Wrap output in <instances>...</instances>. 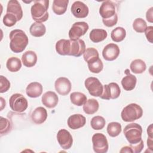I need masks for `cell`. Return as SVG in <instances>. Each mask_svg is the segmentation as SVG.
Instances as JSON below:
<instances>
[{
	"label": "cell",
	"instance_id": "cell-33",
	"mask_svg": "<svg viewBox=\"0 0 153 153\" xmlns=\"http://www.w3.org/2000/svg\"><path fill=\"white\" fill-rule=\"evenodd\" d=\"M121 125L118 122H111L108 124L107 132L111 137H116L121 132Z\"/></svg>",
	"mask_w": 153,
	"mask_h": 153
},
{
	"label": "cell",
	"instance_id": "cell-22",
	"mask_svg": "<svg viewBox=\"0 0 153 153\" xmlns=\"http://www.w3.org/2000/svg\"><path fill=\"white\" fill-rule=\"evenodd\" d=\"M136 77L130 73L127 74V75L123 77L121 80V85L123 88L126 91L133 90L136 87Z\"/></svg>",
	"mask_w": 153,
	"mask_h": 153
},
{
	"label": "cell",
	"instance_id": "cell-5",
	"mask_svg": "<svg viewBox=\"0 0 153 153\" xmlns=\"http://www.w3.org/2000/svg\"><path fill=\"white\" fill-rule=\"evenodd\" d=\"M9 104L11 109L17 112H24L28 106L27 99L20 93H15L11 95L9 99Z\"/></svg>",
	"mask_w": 153,
	"mask_h": 153
},
{
	"label": "cell",
	"instance_id": "cell-31",
	"mask_svg": "<svg viewBox=\"0 0 153 153\" xmlns=\"http://www.w3.org/2000/svg\"><path fill=\"white\" fill-rule=\"evenodd\" d=\"M126 36V31L123 27H117L114 29L111 34V37L114 42H120L124 39Z\"/></svg>",
	"mask_w": 153,
	"mask_h": 153
},
{
	"label": "cell",
	"instance_id": "cell-2",
	"mask_svg": "<svg viewBox=\"0 0 153 153\" xmlns=\"http://www.w3.org/2000/svg\"><path fill=\"white\" fill-rule=\"evenodd\" d=\"M48 7V0L35 1L30 9L31 16L33 20L38 23H42L47 21L49 17L47 11Z\"/></svg>",
	"mask_w": 153,
	"mask_h": 153
},
{
	"label": "cell",
	"instance_id": "cell-17",
	"mask_svg": "<svg viewBox=\"0 0 153 153\" xmlns=\"http://www.w3.org/2000/svg\"><path fill=\"white\" fill-rule=\"evenodd\" d=\"M43 105L48 108H53L56 106L59 102V98L57 94L51 91L45 92L41 98Z\"/></svg>",
	"mask_w": 153,
	"mask_h": 153
},
{
	"label": "cell",
	"instance_id": "cell-8",
	"mask_svg": "<svg viewBox=\"0 0 153 153\" xmlns=\"http://www.w3.org/2000/svg\"><path fill=\"white\" fill-rule=\"evenodd\" d=\"M88 25L85 22H77L74 23L69 31V37L71 40L78 39L84 35L88 30Z\"/></svg>",
	"mask_w": 153,
	"mask_h": 153
},
{
	"label": "cell",
	"instance_id": "cell-40",
	"mask_svg": "<svg viewBox=\"0 0 153 153\" xmlns=\"http://www.w3.org/2000/svg\"><path fill=\"white\" fill-rule=\"evenodd\" d=\"M102 22L103 24L107 27H112L115 25L118 22V16L115 14L112 17L107 19H102Z\"/></svg>",
	"mask_w": 153,
	"mask_h": 153
},
{
	"label": "cell",
	"instance_id": "cell-14",
	"mask_svg": "<svg viewBox=\"0 0 153 153\" xmlns=\"http://www.w3.org/2000/svg\"><path fill=\"white\" fill-rule=\"evenodd\" d=\"M54 87L56 91L62 96H65L69 93L71 90V81L65 77H60L57 78L54 83Z\"/></svg>",
	"mask_w": 153,
	"mask_h": 153
},
{
	"label": "cell",
	"instance_id": "cell-35",
	"mask_svg": "<svg viewBox=\"0 0 153 153\" xmlns=\"http://www.w3.org/2000/svg\"><path fill=\"white\" fill-rule=\"evenodd\" d=\"M147 27L146 22L142 18L136 19L133 23V28L138 33H143Z\"/></svg>",
	"mask_w": 153,
	"mask_h": 153
},
{
	"label": "cell",
	"instance_id": "cell-10",
	"mask_svg": "<svg viewBox=\"0 0 153 153\" xmlns=\"http://www.w3.org/2000/svg\"><path fill=\"white\" fill-rule=\"evenodd\" d=\"M57 140L62 148L69 149L72 145L73 138L70 133L66 129H60L57 134Z\"/></svg>",
	"mask_w": 153,
	"mask_h": 153
},
{
	"label": "cell",
	"instance_id": "cell-15",
	"mask_svg": "<svg viewBox=\"0 0 153 153\" xmlns=\"http://www.w3.org/2000/svg\"><path fill=\"white\" fill-rule=\"evenodd\" d=\"M71 10L73 16L79 19L86 17L89 12L87 5L79 1H75L72 4Z\"/></svg>",
	"mask_w": 153,
	"mask_h": 153
},
{
	"label": "cell",
	"instance_id": "cell-16",
	"mask_svg": "<svg viewBox=\"0 0 153 153\" xmlns=\"http://www.w3.org/2000/svg\"><path fill=\"white\" fill-rule=\"evenodd\" d=\"M67 123L69 128L73 130H76L85 126L86 119L82 115L76 114L71 115L68 118Z\"/></svg>",
	"mask_w": 153,
	"mask_h": 153
},
{
	"label": "cell",
	"instance_id": "cell-29",
	"mask_svg": "<svg viewBox=\"0 0 153 153\" xmlns=\"http://www.w3.org/2000/svg\"><path fill=\"white\" fill-rule=\"evenodd\" d=\"M130 69L134 74H139L145 71L146 65L143 60L141 59H135L131 62Z\"/></svg>",
	"mask_w": 153,
	"mask_h": 153
},
{
	"label": "cell",
	"instance_id": "cell-32",
	"mask_svg": "<svg viewBox=\"0 0 153 153\" xmlns=\"http://www.w3.org/2000/svg\"><path fill=\"white\" fill-rule=\"evenodd\" d=\"M70 99L74 105L81 106L84 104L87 100L86 96L81 92H73L70 95Z\"/></svg>",
	"mask_w": 153,
	"mask_h": 153
},
{
	"label": "cell",
	"instance_id": "cell-27",
	"mask_svg": "<svg viewBox=\"0 0 153 153\" xmlns=\"http://www.w3.org/2000/svg\"><path fill=\"white\" fill-rule=\"evenodd\" d=\"M70 39H62L58 41L56 44V50L58 54L62 56L69 54Z\"/></svg>",
	"mask_w": 153,
	"mask_h": 153
},
{
	"label": "cell",
	"instance_id": "cell-34",
	"mask_svg": "<svg viewBox=\"0 0 153 153\" xmlns=\"http://www.w3.org/2000/svg\"><path fill=\"white\" fill-rule=\"evenodd\" d=\"M106 121L103 117L95 116L92 118L90 121V125L93 129L96 130H102L105 126Z\"/></svg>",
	"mask_w": 153,
	"mask_h": 153
},
{
	"label": "cell",
	"instance_id": "cell-39",
	"mask_svg": "<svg viewBox=\"0 0 153 153\" xmlns=\"http://www.w3.org/2000/svg\"><path fill=\"white\" fill-rule=\"evenodd\" d=\"M0 93H3L7 91L10 88V82L7 78L1 75L0 76Z\"/></svg>",
	"mask_w": 153,
	"mask_h": 153
},
{
	"label": "cell",
	"instance_id": "cell-24",
	"mask_svg": "<svg viewBox=\"0 0 153 153\" xmlns=\"http://www.w3.org/2000/svg\"><path fill=\"white\" fill-rule=\"evenodd\" d=\"M99 108V104L97 100L95 99H90L87 100L83 105L84 112L88 115H91L96 113Z\"/></svg>",
	"mask_w": 153,
	"mask_h": 153
},
{
	"label": "cell",
	"instance_id": "cell-19",
	"mask_svg": "<svg viewBox=\"0 0 153 153\" xmlns=\"http://www.w3.org/2000/svg\"><path fill=\"white\" fill-rule=\"evenodd\" d=\"M47 110L39 106L35 109L31 114V120L36 124H41L45 121L47 118Z\"/></svg>",
	"mask_w": 153,
	"mask_h": 153
},
{
	"label": "cell",
	"instance_id": "cell-6",
	"mask_svg": "<svg viewBox=\"0 0 153 153\" xmlns=\"http://www.w3.org/2000/svg\"><path fill=\"white\" fill-rule=\"evenodd\" d=\"M93 148L96 153H105L108 151L109 145L106 137L102 133H97L92 136Z\"/></svg>",
	"mask_w": 153,
	"mask_h": 153
},
{
	"label": "cell",
	"instance_id": "cell-13",
	"mask_svg": "<svg viewBox=\"0 0 153 153\" xmlns=\"http://www.w3.org/2000/svg\"><path fill=\"white\" fill-rule=\"evenodd\" d=\"M120 53L119 47L115 44L110 43L104 47L102 51V56L105 60L113 61L118 57Z\"/></svg>",
	"mask_w": 153,
	"mask_h": 153
},
{
	"label": "cell",
	"instance_id": "cell-45",
	"mask_svg": "<svg viewBox=\"0 0 153 153\" xmlns=\"http://www.w3.org/2000/svg\"><path fill=\"white\" fill-rule=\"evenodd\" d=\"M147 145L149 149H152V137H148L147 140Z\"/></svg>",
	"mask_w": 153,
	"mask_h": 153
},
{
	"label": "cell",
	"instance_id": "cell-9",
	"mask_svg": "<svg viewBox=\"0 0 153 153\" xmlns=\"http://www.w3.org/2000/svg\"><path fill=\"white\" fill-rule=\"evenodd\" d=\"M121 93V90L118 84L111 82L103 85V90L102 94L99 96L105 100L115 99L118 98Z\"/></svg>",
	"mask_w": 153,
	"mask_h": 153
},
{
	"label": "cell",
	"instance_id": "cell-20",
	"mask_svg": "<svg viewBox=\"0 0 153 153\" xmlns=\"http://www.w3.org/2000/svg\"><path fill=\"white\" fill-rule=\"evenodd\" d=\"M42 86L38 82H32L27 85L26 88V94L31 98L40 96L42 93Z\"/></svg>",
	"mask_w": 153,
	"mask_h": 153
},
{
	"label": "cell",
	"instance_id": "cell-38",
	"mask_svg": "<svg viewBox=\"0 0 153 153\" xmlns=\"http://www.w3.org/2000/svg\"><path fill=\"white\" fill-rule=\"evenodd\" d=\"M2 21L4 24L7 27L13 26L18 22L16 17L10 13H6L3 17Z\"/></svg>",
	"mask_w": 153,
	"mask_h": 153
},
{
	"label": "cell",
	"instance_id": "cell-21",
	"mask_svg": "<svg viewBox=\"0 0 153 153\" xmlns=\"http://www.w3.org/2000/svg\"><path fill=\"white\" fill-rule=\"evenodd\" d=\"M37 55L35 52L32 50H29L23 54L22 61L25 66L31 68L35 65L37 62Z\"/></svg>",
	"mask_w": 153,
	"mask_h": 153
},
{
	"label": "cell",
	"instance_id": "cell-36",
	"mask_svg": "<svg viewBox=\"0 0 153 153\" xmlns=\"http://www.w3.org/2000/svg\"><path fill=\"white\" fill-rule=\"evenodd\" d=\"M87 65L89 71L94 74H99L103 68V64L99 58L94 62Z\"/></svg>",
	"mask_w": 153,
	"mask_h": 153
},
{
	"label": "cell",
	"instance_id": "cell-44",
	"mask_svg": "<svg viewBox=\"0 0 153 153\" xmlns=\"http://www.w3.org/2000/svg\"><path fill=\"white\" fill-rule=\"evenodd\" d=\"M120 152L121 153H122V152H131V153H133V150L131 149L130 146H126L123 147Z\"/></svg>",
	"mask_w": 153,
	"mask_h": 153
},
{
	"label": "cell",
	"instance_id": "cell-12",
	"mask_svg": "<svg viewBox=\"0 0 153 153\" xmlns=\"http://www.w3.org/2000/svg\"><path fill=\"white\" fill-rule=\"evenodd\" d=\"M117 7L115 3L111 1H103L99 8V14L103 19H109L116 13Z\"/></svg>",
	"mask_w": 153,
	"mask_h": 153
},
{
	"label": "cell",
	"instance_id": "cell-4",
	"mask_svg": "<svg viewBox=\"0 0 153 153\" xmlns=\"http://www.w3.org/2000/svg\"><path fill=\"white\" fill-rule=\"evenodd\" d=\"M143 115L142 108L136 103H130L125 106L121 113L122 120L125 122H132L139 119Z\"/></svg>",
	"mask_w": 153,
	"mask_h": 153
},
{
	"label": "cell",
	"instance_id": "cell-46",
	"mask_svg": "<svg viewBox=\"0 0 153 153\" xmlns=\"http://www.w3.org/2000/svg\"><path fill=\"white\" fill-rule=\"evenodd\" d=\"M152 125L151 124V125L148 127V128H147L148 135V137H152Z\"/></svg>",
	"mask_w": 153,
	"mask_h": 153
},
{
	"label": "cell",
	"instance_id": "cell-25",
	"mask_svg": "<svg viewBox=\"0 0 153 153\" xmlns=\"http://www.w3.org/2000/svg\"><path fill=\"white\" fill-rule=\"evenodd\" d=\"M107 32L102 29H94L90 33L89 37L90 40L95 43L100 42L107 38Z\"/></svg>",
	"mask_w": 153,
	"mask_h": 153
},
{
	"label": "cell",
	"instance_id": "cell-28",
	"mask_svg": "<svg viewBox=\"0 0 153 153\" xmlns=\"http://www.w3.org/2000/svg\"><path fill=\"white\" fill-rule=\"evenodd\" d=\"M83 57L87 64L93 63L99 58L98 51L93 47L87 48L83 54Z\"/></svg>",
	"mask_w": 153,
	"mask_h": 153
},
{
	"label": "cell",
	"instance_id": "cell-18",
	"mask_svg": "<svg viewBox=\"0 0 153 153\" xmlns=\"http://www.w3.org/2000/svg\"><path fill=\"white\" fill-rule=\"evenodd\" d=\"M7 13L15 16L18 21L23 17V10L20 3L17 0L9 1L7 7Z\"/></svg>",
	"mask_w": 153,
	"mask_h": 153
},
{
	"label": "cell",
	"instance_id": "cell-30",
	"mask_svg": "<svg viewBox=\"0 0 153 153\" xmlns=\"http://www.w3.org/2000/svg\"><path fill=\"white\" fill-rule=\"evenodd\" d=\"M6 67L10 72H16L21 69L22 62L19 58L11 57L7 60Z\"/></svg>",
	"mask_w": 153,
	"mask_h": 153
},
{
	"label": "cell",
	"instance_id": "cell-23",
	"mask_svg": "<svg viewBox=\"0 0 153 153\" xmlns=\"http://www.w3.org/2000/svg\"><path fill=\"white\" fill-rule=\"evenodd\" d=\"M69 3L68 0H54L52 5V10L57 15L63 14L68 7Z\"/></svg>",
	"mask_w": 153,
	"mask_h": 153
},
{
	"label": "cell",
	"instance_id": "cell-11",
	"mask_svg": "<svg viewBox=\"0 0 153 153\" xmlns=\"http://www.w3.org/2000/svg\"><path fill=\"white\" fill-rule=\"evenodd\" d=\"M85 50V44L82 39H78L74 41L70 39L68 56L78 57L84 54Z\"/></svg>",
	"mask_w": 153,
	"mask_h": 153
},
{
	"label": "cell",
	"instance_id": "cell-43",
	"mask_svg": "<svg viewBox=\"0 0 153 153\" xmlns=\"http://www.w3.org/2000/svg\"><path fill=\"white\" fill-rule=\"evenodd\" d=\"M152 14H153V7H151L146 12V20L152 23L153 22V17H152Z\"/></svg>",
	"mask_w": 153,
	"mask_h": 153
},
{
	"label": "cell",
	"instance_id": "cell-41",
	"mask_svg": "<svg viewBox=\"0 0 153 153\" xmlns=\"http://www.w3.org/2000/svg\"><path fill=\"white\" fill-rule=\"evenodd\" d=\"M130 146L131 147V149L133 150V152L134 153H139L140 152L143 147H144V144H143V141L142 140L138 143H136L135 145H130Z\"/></svg>",
	"mask_w": 153,
	"mask_h": 153
},
{
	"label": "cell",
	"instance_id": "cell-42",
	"mask_svg": "<svg viewBox=\"0 0 153 153\" xmlns=\"http://www.w3.org/2000/svg\"><path fill=\"white\" fill-rule=\"evenodd\" d=\"M152 30H153L152 26H148L146 28L145 30V36L147 38V40L150 43H152Z\"/></svg>",
	"mask_w": 153,
	"mask_h": 153
},
{
	"label": "cell",
	"instance_id": "cell-3",
	"mask_svg": "<svg viewBox=\"0 0 153 153\" xmlns=\"http://www.w3.org/2000/svg\"><path fill=\"white\" fill-rule=\"evenodd\" d=\"M123 133L130 145H135L142 140V128L137 123H133L127 124L124 127Z\"/></svg>",
	"mask_w": 153,
	"mask_h": 153
},
{
	"label": "cell",
	"instance_id": "cell-37",
	"mask_svg": "<svg viewBox=\"0 0 153 153\" xmlns=\"http://www.w3.org/2000/svg\"><path fill=\"white\" fill-rule=\"evenodd\" d=\"M11 123L7 118L1 117V134H6L11 129Z\"/></svg>",
	"mask_w": 153,
	"mask_h": 153
},
{
	"label": "cell",
	"instance_id": "cell-7",
	"mask_svg": "<svg viewBox=\"0 0 153 153\" xmlns=\"http://www.w3.org/2000/svg\"><path fill=\"white\" fill-rule=\"evenodd\" d=\"M84 85L91 96L99 97L103 92V85L97 78H87L85 80Z\"/></svg>",
	"mask_w": 153,
	"mask_h": 153
},
{
	"label": "cell",
	"instance_id": "cell-1",
	"mask_svg": "<svg viewBox=\"0 0 153 153\" xmlns=\"http://www.w3.org/2000/svg\"><path fill=\"white\" fill-rule=\"evenodd\" d=\"M10 39V48L16 53L24 51L28 44V37L25 32L20 29H14L10 32L9 35Z\"/></svg>",
	"mask_w": 153,
	"mask_h": 153
},
{
	"label": "cell",
	"instance_id": "cell-26",
	"mask_svg": "<svg viewBox=\"0 0 153 153\" xmlns=\"http://www.w3.org/2000/svg\"><path fill=\"white\" fill-rule=\"evenodd\" d=\"M29 32L31 35L35 37H41L45 33L46 27L42 23L35 22L30 26Z\"/></svg>",
	"mask_w": 153,
	"mask_h": 153
}]
</instances>
